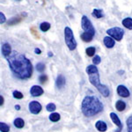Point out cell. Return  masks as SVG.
<instances>
[{"label": "cell", "instance_id": "9", "mask_svg": "<svg viewBox=\"0 0 132 132\" xmlns=\"http://www.w3.org/2000/svg\"><path fill=\"white\" fill-rule=\"evenodd\" d=\"M117 93L123 98H128L130 95L129 89L125 86H122V85H120V86H118V87H117Z\"/></svg>", "mask_w": 132, "mask_h": 132}, {"label": "cell", "instance_id": "10", "mask_svg": "<svg viewBox=\"0 0 132 132\" xmlns=\"http://www.w3.org/2000/svg\"><path fill=\"white\" fill-rule=\"evenodd\" d=\"M43 93H44L43 89L40 86H33L32 88L30 89V93L32 96H34V97L41 96V95L43 94Z\"/></svg>", "mask_w": 132, "mask_h": 132}, {"label": "cell", "instance_id": "4", "mask_svg": "<svg viewBox=\"0 0 132 132\" xmlns=\"http://www.w3.org/2000/svg\"><path fill=\"white\" fill-rule=\"evenodd\" d=\"M64 39L66 45L70 50H74L77 48V42L74 38L73 32L69 27H66L64 28Z\"/></svg>", "mask_w": 132, "mask_h": 132}, {"label": "cell", "instance_id": "19", "mask_svg": "<svg viewBox=\"0 0 132 132\" xmlns=\"http://www.w3.org/2000/svg\"><path fill=\"white\" fill-rule=\"evenodd\" d=\"M122 25L124 26L128 29H132V19L131 18H126L122 20Z\"/></svg>", "mask_w": 132, "mask_h": 132}, {"label": "cell", "instance_id": "17", "mask_svg": "<svg viewBox=\"0 0 132 132\" xmlns=\"http://www.w3.org/2000/svg\"><path fill=\"white\" fill-rule=\"evenodd\" d=\"M92 15L96 19H101V18H103L104 13H103V12H102V10L93 9V12H92Z\"/></svg>", "mask_w": 132, "mask_h": 132}, {"label": "cell", "instance_id": "22", "mask_svg": "<svg viewBox=\"0 0 132 132\" xmlns=\"http://www.w3.org/2000/svg\"><path fill=\"white\" fill-rule=\"evenodd\" d=\"M60 118H61V116L58 113H52L50 116V120L51 122H58V121L60 120Z\"/></svg>", "mask_w": 132, "mask_h": 132}, {"label": "cell", "instance_id": "34", "mask_svg": "<svg viewBox=\"0 0 132 132\" xmlns=\"http://www.w3.org/2000/svg\"><path fill=\"white\" fill-rule=\"evenodd\" d=\"M4 101H5V100H4V97L2 96V95H0V105H3L4 104Z\"/></svg>", "mask_w": 132, "mask_h": 132}, {"label": "cell", "instance_id": "30", "mask_svg": "<svg viewBox=\"0 0 132 132\" xmlns=\"http://www.w3.org/2000/svg\"><path fill=\"white\" fill-rule=\"evenodd\" d=\"M101 59L99 56H95L93 59V64H99V63H101Z\"/></svg>", "mask_w": 132, "mask_h": 132}, {"label": "cell", "instance_id": "7", "mask_svg": "<svg viewBox=\"0 0 132 132\" xmlns=\"http://www.w3.org/2000/svg\"><path fill=\"white\" fill-rule=\"evenodd\" d=\"M29 110H30V112L32 113V114H39L40 112H41L42 110V105L39 103L38 101H31L30 103H29Z\"/></svg>", "mask_w": 132, "mask_h": 132}, {"label": "cell", "instance_id": "5", "mask_svg": "<svg viewBox=\"0 0 132 132\" xmlns=\"http://www.w3.org/2000/svg\"><path fill=\"white\" fill-rule=\"evenodd\" d=\"M81 27H82L83 30L85 31V33H88V34H90V35H93V36H94L95 30L93 27V24H92L90 20H89L86 15H84L82 17Z\"/></svg>", "mask_w": 132, "mask_h": 132}, {"label": "cell", "instance_id": "25", "mask_svg": "<svg viewBox=\"0 0 132 132\" xmlns=\"http://www.w3.org/2000/svg\"><path fill=\"white\" fill-rule=\"evenodd\" d=\"M86 52L88 56H93V55L95 54V48H93V47H89V48H86Z\"/></svg>", "mask_w": 132, "mask_h": 132}, {"label": "cell", "instance_id": "14", "mask_svg": "<svg viewBox=\"0 0 132 132\" xmlns=\"http://www.w3.org/2000/svg\"><path fill=\"white\" fill-rule=\"evenodd\" d=\"M66 83V80H65V78L63 77V75H58L56 78V85L58 88H63L64 86Z\"/></svg>", "mask_w": 132, "mask_h": 132}, {"label": "cell", "instance_id": "33", "mask_svg": "<svg viewBox=\"0 0 132 132\" xmlns=\"http://www.w3.org/2000/svg\"><path fill=\"white\" fill-rule=\"evenodd\" d=\"M31 31H32V34H33V35H35V37L37 38V39H39V38H40V35H39V34L37 33V31H35V27H32V28H31Z\"/></svg>", "mask_w": 132, "mask_h": 132}, {"label": "cell", "instance_id": "31", "mask_svg": "<svg viewBox=\"0 0 132 132\" xmlns=\"http://www.w3.org/2000/svg\"><path fill=\"white\" fill-rule=\"evenodd\" d=\"M39 80H40V82H41L42 84H44V83L48 80V77H47L46 75H42V76H40Z\"/></svg>", "mask_w": 132, "mask_h": 132}, {"label": "cell", "instance_id": "26", "mask_svg": "<svg viewBox=\"0 0 132 132\" xmlns=\"http://www.w3.org/2000/svg\"><path fill=\"white\" fill-rule=\"evenodd\" d=\"M126 123L128 127V132H132V116L127 119Z\"/></svg>", "mask_w": 132, "mask_h": 132}, {"label": "cell", "instance_id": "8", "mask_svg": "<svg viewBox=\"0 0 132 132\" xmlns=\"http://www.w3.org/2000/svg\"><path fill=\"white\" fill-rule=\"evenodd\" d=\"M110 117H111L112 122H114L117 127H118V129H116V132H121V131H122V123L120 121V119H119L118 116H117L116 114H114V113L112 112V113H110Z\"/></svg>", "mask_w": 132, "mask_h": 132}, {"label": "cell", "instance_id": "36", "mask_svg": "<svg viewBox=\"0 0 132 132\" xmlns=\"http://www.w3.org/2000/svg\"><path fill=\"white\" fill-rule=\"evenodd\" d=\"M15 109H16V110H20V107L19 105H16V106H15Z\"/></svg>", "mask_w": 132, "mask_h": 132}, {"label": "cell", "instance_id": "24", "mask_svg": "<svg viewBox=\"0 0 132 132\" xmlns=\"http://www.w3.org/2000/svg\"><path fill=\"white\" fill-rule=\"evenodd\" d=\"M0 130L1 132H9L10 127L8 124H6L5 122H0Z\"/></svg>", "mask_w": 132, "mask_h": 132}, {"label": "cell", "instance_id": "20", "mask_svg": "<svg viewBox=\"0 0 132 132\" xmlns=\"http://www.w3.org/2000/svg\"><path fill=\"white\" fill-rule=\"evenodd\" d=\"M23 19H24L23 17H13V18H12L9 21H8V25L12 26V25L17 24V23H20Z\"/></svg>", "mask_w": 132, "mask_h": 132}, {"label": "cell", "instance_id": "12", "mask_svg": "<svg viewBox=\"0 0 132 132\" xmlns=\"http://www.w3.org/2000/svg\"><path fill=\"white\" fill-rule=\"evenodd\" d=\"M103 42L105 46L108 48H112L114 46V40L112 37H109V36H106L103 40Z\"/></svg>", "mask_w": 132, "mask_h": 132}, {"label": "cell", "instance_id": "27", "mask_svg": "<svg viewBox=\"0 0 132 132\" xmlns=\"http://www.w3.org/2000/svg\"><path fill=\"white\" fill-rule=\"evenodd\" d=\"M46 108H47V110H48V112H53V111H55V110H56V105H55L54 103H50V104H48V105H47Z\"/></svg>", "mask_w": 132, "mask_h": 132}, {"label": "cell", "instance_id": "32", "mask_svg": "<svg viewBox=\"0 0 132 132\" xmlns=\"http://www.w3.org/2000/svg\"><path fill=\"white\" fill-rule=\"evenodd\" d=\"M6 21V19H5V14L3 13V12H0V23H1V25L2 24H4Z\"/></svg>", "mask_w": 132, "mask_h": 132}, {"label": "cell", "instance_id": "15", "mask_svg": "<svg viewBox=\"0 0 132 132\" xmlns=\"http://www.w3.org/2000/svg\"><path fill=\"white\" fill-rule=\"evenodd\" d=\"M116 108L119 112H122L126 108V103L122 101H117L116 104Z\"/></svg>", "mask_w": 132, "mask_h": 132}, {"label": "cell", "instance_id": "28", "mask_svg": "<svg viewBox=\"0 0 132 132\" xmlns=\"http://www.w3.org/2000/svg\"><path fill=\"white\" fill-rule=\"evenodd\" d=\"M36 70H37L39 72H42L44 71V70H45V65L43 64L42 63H39L36 64Z\"/></svg>", "mask_w": 132, "mask_h": 132}, {"label": "cell", "instance_id": "35", "mask_svg": "<svg viewBox=\"0 0 132 132\" xmlns=\"http://www.w3.org/2000/svg\"><path fill=\"white\" fill-rule=\"evenodd\" d=\"M35 54H37V55H40L42 53V51H41V50H40V48H35Z\"/></svg>", "mask_w": 132, "mask_h": 132}, {"label": "cell", "instance_id": "29", "mask_svg": "<svg viewBox=\"0 0 132 132\" xmlns=\"http://www.w3.org/2000/svg\"><path fill=\"white\" fill-rule=\"evenodd\" d=\"M12 94H13V97L15 98V99L21 100L23 98V93H21L20 92H19V91H14Z\"/></svg>", "mask_w": 132, "mask_h": 132}, {"label": "cell", "instance_id": "37", "mask_svg": "<svg viewBox=\"0 0 132 132\" xmlns=\"http://www.w3.org/2000/svg\"><path fill=\"white\" fill-rule=\"evenodd\" d=\"M48 56H53V53H52V52H48Z\"/></svg>", "mask_w": 132, "mask_h": 132}, {"label": "cell", "instance_id": "16", "mask_svg": "<svg viewBox=\"0 0 132 132\" xmlns=\"http://www.w3.org/2000/svg\"><path fill=\"white\" fill-rule=\"evenodd\" d=\"M13 124H14V126H15L16 128H18V129H21V128L24 127L25 122H24V120H23V119L17 118V119H15V120H14Z\"/></svg>", "mask_w": 132, "mask_h": 132}, {"label": "cell", "instance_id": "2", "mask_svg": "<svg viewBox=\"0 0 132 132\" xmlns=\"http://www.w3.org/2000/svg\"><path fill=\"white\" fill-rule=\"evenodd\" d=\"M103 104L96 96H86L82 101L81 110L84 116H94L103 110Z\"/></svg>", "mask_w": 132, "mask_h": 132}, {"label": "cell", "instance_id": "13", "mask_svg": "<svg viewBox=\"0 0 132 132\" xmlns=\"http://www.w3.org/2000/svg\"><path fill=\"white\" fill-rule=\"evenodd\" d=\"M95 127H96V129L98 130L101 132H105L108 129L107 123L105 122H103V121H99V122H97L96 124H95Z\"/></svg>", "mask_w": 132, "mask_h": 132}, {"label": "cell", "instance_id": "3", "mask_svg": "<svg viewBox=\"0 0 132 132\" xmlns=\"http://www.w3.org/2000/svg\"><path fill=\"white\" fill-rule=\"evenodd\" d=\"M89 80H90V83L93 86H94L97 88V90L101 93V95L103 97H108L109 95L110 92L109 89L107 86L105 85H102L101 83V80H100V74L99 71L95 72V73L90 74L89 75Z\"/></svg>", "mask_w": 132, "mask_h": 132}, {"label": "cell", "instance_id": "11", "mask_svg": "<svg viewBox=\"0 0 132 132\" xmlns=\"http://www.w3.org/2000/svg\"><path fill=\"white\" fill-rule=\"evenodd\" d=\"M12 48H11V45L9 43L3 44V46H2V53H3V56H5V58H7V57L12 54Z\"/></svg>", "mask_w": 132, "mask_h": 132}, {"label": "cell", "instance_id": "18", "mask_svg": "<svg viewBox=\"0 0 132 132\" xmlns=\"http://www.w3.org/2000/svg\"><path fill=\"white\" fill-rule=\"evenodd\" d=\"M93 38V35H90V34H88V33H85V32H84V33H83L82 35H81V39L84 42H92Z\"/></svg>", "mask_w": 132, "mask_h": 132}, {"label": "cell", "instance_id": "23", "mask_svg": "<svg viewBox=\"0 0 132 132\" xmlns=\"http://www.w3.org/2000/svg\"><path fill=\"white\" fill-rule=\"evenodd\" d=\"M40 28H41V30L42 32H47V31L50 30V24L48 22H43V23H42L41 26H40Z\"/></svg>", "mask_w": 132, "mask_h": 132}, {"label": "cell", "instance_id": "38", "mask_svg": "<svg viewBox=\"0 0 132 132\" xmlns=\"http://www.w3.org/2000/svg\"><path fill=\"white\" fill-rule=\"evenodd\" d=\"M17 1H21V0H17Z\"/></svg>", "mask_w": 132, "mask_h": 132}, {"label": "cell", "instance_id": "6", "mask_svg": "<svg viewBox=\"0 0 132 132\" xmlns=\"http://www.w3.org/2000/svg\"><path fill=\"white\" fill-rule=\"evenodd\" d=\"M107 34L111 36L112 38H114V40H116L117 42H120L123 37L124 31L120 27H112L107 31Z\"/></svg>", "mask_w": 132, "mask_h": 132}, {"label": "cell", "instance_id": "1", "mask_svg": "<svg viewBox=\"0 0 132 132\" xmlns=\"http://www.w3.org/2000/svg\"><path fill=\"white\" fill-rule=\"evenodd\" d=\"M11 71L13 75L20 79H28L33 74V66L31 62L17 51H12V54L7 57Z\"/></svg>", "mask_w": 132, "mask_h": 132}, {"label": "cell", "instance_id": "21", "mask_svg": "<svg viewBox=\"0 0 132 132\" xmlns=\"http://www.w3.org/2000/svg\"><path fill=\"white\" fill-rule=\"evenodd\" d=\"M98 71H98V68L93 64L87 66V68H86V73L88 74V75L93 74V73H95V72H98Z\"/></svg>", "mask_w": 132, "mask_h": 132}]
</instances>
